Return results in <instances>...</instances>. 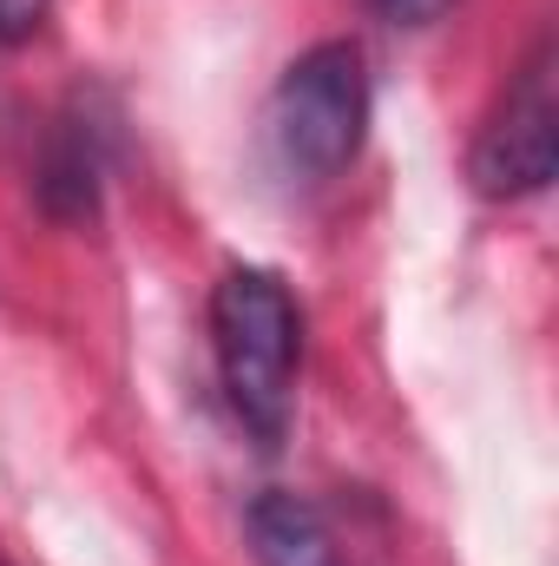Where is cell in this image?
<instances>
[{
  "label": "cell",
  "mask_w": 559,
  "mask_h": 566,
  "mask_svg": "<svg viewBox=\"0 0 559 566\" xmlns=\"http://www.w3.org/2000/svg\"><path fill=\"white\" fill-rule=\"evenodd\" d=\"M447 7H454V0H376V13L395 20V27H434Z\"/></svg>",
  "instance_id": "6"
},
{
  "label": "cell",
  "mask_w": 559,
  "mask_h": 566,
  "mask_svg": "<svg viewBox=\"0 0 559 566\" xmlns=\"http://www.w3.org/2000/svg\"><path fill=\"white\" fill-rule=\"evenodd\" d=\"M46 7H53V0H0V46L33 40V33H40V20H46Z\"/></svg>",
  "instance_id": "5"
},
{
  "label": "cell",
  "mask_w": 559,
  "mask_h": 566,
  "mask_svg": "<svg viewBox=\"0 0 559 566\" xmlns=\"http://www.w3.org/2000/svg\"><path fill=\"white\" fill-rule=\"evenodd\" d=\"M244 527H251L257 566H349L342 547H336V534H329V521H323L303 494H289V488L257 494Z\"/></svg>",
  "instance_id": "4"
},
{
  "label": "cell",
  "mask_w": 559,
  "mask_h": 566,
  "mask_svg": "<svg viewBox=\"0 0 559 566\" xmlns=\"http://www.w3.org/2000/svg\"><path fill=\"white\" fill-rule=\"evenodd\" d=\"M362 133H369L362 53L349 40H323L303 60H289V73L271 93V145H277L283 171L323 185V178L356 165Z\"/></svg>",
  "instance_id": "2"
},
{
  "label": "cell",
  "mask_w": 559,
  "mask_h": 566,
  "mask_svg": "<svg viewBox=\"0 0 559 566\" xmlns=\"http://www.w3.org/2000/svg\"><path fill=\"white\" fill-rule=\"evenodd\" d=\"M211 349L224 376V402L257 448H283L296 422V369H303V316L277 271L238 264L211 290Z\"/></svg>",
  "instance_id": "1"
},
{
  "label": "cell",
  "mask_w": 559,
  "mask_h": 566,
  "mask_svg": "<svg viewBox=\"0 0 559 566\" xmlns=\"http://www.w3.org/2000/svg\"><path fill=\"white\" fill-rule=\"evenodd\" d=\"M559 165V66H553V33L527 46V60L507 73V93L481 119L467 171L481 198H534L553 185Z\"/></svg>",
  "instance_id": "3"
}]
</instances>
